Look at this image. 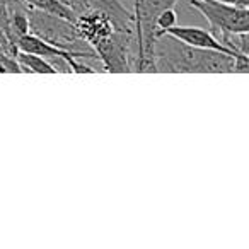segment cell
I'll return each mask as SVG.
<instances>
[{
	"label": "cell",
	"instance_id": "3",
	"mask_svg": "<svg viewBox=\"0 0 249 249\" xmlns=\"http://www.w3.org/2000/svg\"><path fill=\"white\" fill-rule=\"evenodd\" d=\"M18 48H19V52L35 53V55H39L46 60H50V58L63 60V62L72 69V72H75V73H96V70H94L92 67L86 65V63H80L79 60H77V58H92L90 53L62 48V46H56V45H53V43L46 41L45 38H41V36H38V35H29V33H26V35L19 36Z\"/></svg>",
	"mask_w": 249,
	"mask_h": 249
},
{
	"label": "cell",
	"instance_id": "1",
	"mask_svg": "<svg viewBox=\"0 0 249 249\" xmlns=\"http://www.w3.org/2000/svg\"><path fill=\"white\" fill-rule=\"evenodd\" d=\"M156 72L171 73H234L235 60L217 50L195 48L169 35H160L154 41L152 53Z\"/></svg>",
	"mask_w": 249,
	"mask_h": 249
},
{
	"label": "cell",
	"instance_id": "10",
	"mask_svg": "<svg viewBox=\"0 0 249 249\" xmlns=\"http://www.w3.org/2000/svg\"><path fill=\"white\" fill-rule=\"evenodd\" d=\"M58 2H62L63 5H69V7H72L73 11H75V7H77L75 0H58Z\"/></svg>",
	"mask_w": 249,
	"mask_h": 249
},
{
	"label": "cell",
	"instance_id": "9",
	"mask_svg": "<svg viewBox=\"0 0 249 249\" xmlns=\"http://www.w3.org/2000/svg\"><path fill=\"white\" fill-rule=\"evenodd\" d=\"M222 4H231V5H239V7H248L249 0H217Z\"/></svg>",
	"mask_w": 249,
	"mask_h": 249
},
{
	"label": "cell",
	"instance_id": "4",
	"mask_svg": "<svg viewBox=\"0 0 249 249\" xmlns=\"http://www.w3.org/2000/svg\"><path fill=\"white\" fill-rule=\"evenodd\" d=\"M160 35H169L178 38L179 41L186 43L190 46H195V48H207V50H217V52H224L229 53L232 56H248V55H241V53L234 52L229 46H225L220 39H217L212 31H207L203 28H195V26H173V28L166 29ZM159 35V36H160Z\"/></svg>",
	"mask_w": 249,
	"mask_h": 249
},
{
	"label": "cell",
	"instance_id": "7",
	"mask_svg": "<svg viewBox=\"0 0 249 249\" xmlns=\"http://www.w3.org/2000/svg\"><path fill=\"white\" fill-rule=\"evenodd\" d=\"M18 65L21 70H26V72H35V73H56L55 65L48 62L46 58L39 55H35V53H26V52H19L18 53Z\"/></svg>",
	"mask_w": 249,
	"mask_h": 249
},
{
	"label": "cell",
	"instance_id": "2",
	"mask_svg": "<svg viewBox=\"0 0 249 249\" xmlns=\"http://www.w3.org/2000/svg\"><path fill=\"white\" fill-rule=\"evenodd\" d=\"M191 9L205 16L212 29L220 33H249V11L248 7L222 4L217 0H188Z\"/></svg>",
	"mask_w": 249,
	"mask_h": 249
},
{
	"label": "cell",
	"instance_id": "5",
	"mask_svg": "<svg viewBox=\"0 0 249 249\" xmlns=\"http://www.w3.org/2000/svg\"><path fill=\"white\" fill-rule=\"evenodd\" d=\"M75 31L80 38H84L87 43L96 48L97 45L104 43L114 35V22L109 16L101 14V12H90V14L77 16Z\"/></svg>",
	"mask_w": 249,
	"mask_h": 249
},
{
	"label": "cell",
	"instance_id": "8",
	"mask_svg": "<svg viewBox=\"0 0 249 249\" xmlns=\"http://www.w3.org/2000/svg\"><path fill=\"white\" fill-rule=\"evenodd\" d=\"M154 24H156V38L162 31H166V29L176 26L178 24V16H176V11H174V7L160 11L159 14H157L156 22H154Z\"/></svg>",
	"mask_w": 249,
	"mask_h": 249
},
{
	"label": "cell",
	"instance_id": "6",
	"mask_svg": "<svg viewBox=\"0 0 249 249\" xmlns=\"http://www.w3.org/2000/svg\"><path fill=\"white\" fill-rule=\"evenodd\" d=\"M22 2L29 4L33 9L45 12V14L63 19V21L70 22V24H75L77 21V12L72 7H69V5H63L58 0H22Z\"/></svg>",
	"mask_w": 249,
	"mask_h": 249
}]
</instances>
